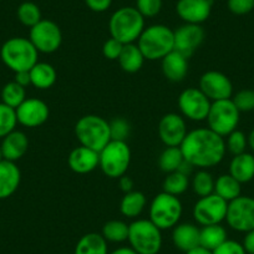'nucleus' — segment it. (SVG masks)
<instances>
[{"label":"nucleus","instance_id":"13","mask_svg":"<svg viewBox=\"0 0 254 254\" xmlns=\"http://www.w3.org/2000/svg\"><path fill=\"white\" fill-rule=\"evenodd\" d=\"M212 101L197 87H188L178 96V107L183 117L190 121L207 120Z\"/></svg>","mask_w":254,"mask_h":254},{"label":"nucleus","instance_id":"36","mask_svg":"<svg viewBox=\"0 0 254 254\" xmlns=\"http://www.w3.org/2000/svg\"><path fill=\"white\" fill-rule=\"evenodd\" d=\"M16 16H18V20L28 28H33L39 21L43 20L40 8L33 1L21 3L16 10Z\"/></svg>","mask_w":254,"mask_h":254},{"label":"nucleus","instance_id":"12","mask_svg":"<svg viewBox=\"0 0 254 254\" xmlns=\"http://www.w3.org/2000/svg\"><path fill=\"white\" fill-rule=\"evenodd\" d=\"M228 202L224 201L216 193L206 197H199L193 207V218L199 226L221 224L226 221Z\"/></svg>","mask_w":254,"mask_h":254},{"label":"nucleus","instance_id":"50","mask_svg":"<svg viewBox=\"0 0 254 254\" xmlns=\"http://www.w3.org/2000/svg\"><path fill=\"white\" fill-rule=\"evenodd\" d=\"M185 254H213L211 251H207V249L202 248V247H197V248L192 249V251L187 252Z\"/></svg>","mask_w":254,"mask_h":254},{"label":"nucleus","instance_id":"24","mask_svg":"<svg viewBox=\"0 0 254 254\" xmlns=\"http://www.w3.org/2000/svg\"><path fill=\"white\" fill-rule=\"evenodd\" d=\"M229 175L242 185L251 182L254 178V156L248 152L233 156L229 163Z\"/></svg>","mask_w":254,"mask_h":254},{"label":"nucleus","instance_id":"11","mask_svg":"<svg viewBox=\"0 0 254 254\" xmlns=\"http://www.w3.org/2000/svg\"><path fill=\"white\" fill-rule=\"evenodd\" d=\"M226 221L233 231L247 233L254 229V198L239 196L228 202Z\"/></svg>","mask_w":254,"mask_h":254},{"label":"nucleus","instance_id":"17","mask_svg":"<svg viewBox=\"0 0 254 254\" xmlns=\"http://www.w3.org/2000/svg\"><path fill=\"white\" fill-rule=\"evenodd\" d=\"M18 124L25 127H39L45 124L50 115L49 106L39 99H26L15 109Z\"/></svg>","mask_w":254,"mask_h":254},{"label":"nucleus","instance_id":"23","mask_svg":"<svg viewBox=\"0 0 254 254\" xmlns=\"http://www.w3.org/2000/svg\"><path fill=\"white\" fill-rule=\"evenodd\" d=\"M0 146L3 151L4 160L16 162L28 152L29 140L23 131L14 130L3 138Z\"/></svg>","mask_w":254,"mask_h":254},{"label":"nucleus","instance_id":"26","mask_svg":"<svg viewBox=\"0 0 254 254\" xmlns=\"http://www.w3.org/2000/svg\"><path fill=\"white\" fill-rule=\"evenodd\" d=\"M31 85L39 90H48L55 85L58 72L55 67L48 63H36L30 71Z\"/></svg>","mask_w":254,"mask_h":254},{"label":"nucleus","instance_id":"43","mask_svg":"<svg viewBox=\"0 0 254 254\" xmlns=\"http://www.w3.org/2000/svg\"><path fill=\"white\" fill-rule=\"evenodd\" d=\"M124 45L125 44L120 43L116 39L110 38L105 41L104 46H102V54L107 60H119Z\"/></svg>","mask_w":254,"mask_h":254},{"label":"nucleus","instance_id":"29","mask_svg":"<svg viewBox=\"0 0 254 254\" xmlns=\"http://www.w3.org/2000/svg\"><path fill=\"white\" fill-rule=\"evenodd\" d=\"M74 254H109L107 241L94 232L85 234L77 242Z\"/></svg>","mask_w":254,"mask_h":254},{"label":"nucleus","instance_id":"21","mask_svg":"<svg viewBox=\"0 0 254 254\" xmlns=\"http://www.w3.org/2000/svg\"><path fill=\"white\" fill-rule=\"evenodd\" d=\"M163 76L172 82H181L188 74V59L178 51H171L161 60Z\"/></svg>","mask_w":254,"mask_h":254},{"label":"nucleus","instance_id":"3","mask_svg":"<svg viewBox=\"0 0 254 254\" xmlns=\"http://www.w3.org/2000/svg\"><path fill=\"white\" fill-rule=\"evenodd\" d=\"M137 46L146 60H162L175 50V33L163 24H156L145 28L137 40Z\"/></svg>","mask_w":254,"mask_h":254},{"label":"nucleus","instance_id":"52","mask_svg":"<svg viewBox=\"0 0 254 254\" xmlns=\"http://www.w3.org/2000/svg\"><path fill=\"white\" fill-rule=\"evenodd\" d=\"M4 160V157H3V151H1V146H0V162H1V161Z\"/></svg>","mask_w":254,"mask_h":254},{"label":"nucleus","instance_id":"9","mask_svg":"<svg viewBox=\"0 0 254 254\" xmlns=\"http://www.w3.org/2000/svg\"><path fill=\"white\" fill-rule=\"evenodd\" d=\"M239 120H241V112L233 104L232 99L212 102L207 116L208 128L222 137H227L229 133L237 130Z\"/></svg>","mask_w":254,"mask_h":254},{"label":"nucleus","instance_id":"51","mask_svg":"<svg viewBox=\"0 0 254 254\" xmlns=\"http://www.w3.org/2000/svg\"><path fill=\"white\" fill-rule=\"evenodd\" d=\"M248 146L254 151V128L251 131V133L248 135Z\"/></svg>","mask_w":254,"mask_h":254},{"label":"nucleus","instance_id":"5","mask_svg":"<svg viewBox=\"0 0 254 254\" xmlns=\"http://www.w3.org/2000/svg\"><path fill=\"white\" fill-rule=\"evenodd\" d=\"M75 136L81 146L100 152L111 141L110 122L97 115H85L75 125Z\"/></svg>","mask_w":254,"mask_h":254},{"label":"nucleus","instance_id":"10","mask_svg":"<svg viewBox=\"0 0 254 254\" xmlns=\"http://www.w3.org/2000/svg\"><path fill=\"white\" fill-rule=\"evenodd\" d=\"M29 40L33 43L36 50L43 54H53L59 50L63 43V33L55 21L43 20L30 28Z\"/></svg>","mask_w":254,"mask_h":254},{"label":"nucleus","instance_id":"38","mask_svg":"<svg viewBox=\"0 0 254 254\" xmlns=\"http://www.w3.org/2000/svg\"><path fill=\"white\" fill-rule=\"evenodd\" d=\"M224 141H226L227 151L233 156L246 152L248 147V136H246V133L239 130H234L233 132L229 133L227 136V140Z\"/></svg>","mask_w":254,"mask_h":254},{"label":"nucleus","instance_id":"22","mask_svg":"<svg viewBox=\"0 0 254 254\" xmlns=\"http://www.w3.org/2000/svg\"><path fill=\"white\" fill-rule=\"evenodd\" d=\"M199 232L201 228L193 223L177 224L172 231L173 246L185 253L197 248L199 247Z\"/></svg>","mask_w":254,"mask_h":254},{"label":"nucleus","instance_id":"2","mask_svg":"<svg viewBox=\"0 0 254 254\" xmlns=\"http://www.w3.org/2000/svg\"><path fill=\"white\" fill-rule=\"evenodd\" d=\"M109 30L111 38L120 43L132 44L145 30V18L135 6H122L110 18Z\"/></svg>","mask_w":254,"mask_h":254},{"label":"nucleus","instance_id":"32","mask_svg":"<svg viewBox=\"0 0 254 254\" xmlns=\"http://www.w3.org/2000/svg\"><path fill=\"white\" fill-rule=\"evenodd\" d=\"M102 237L111 243H122L128 238V224L120 219H111L102 227Z\"/></svg>","mask_w":254,"mask_h":254},{"label":"nucleus","instance_id":"27","mask_svg":"<svg viewBox=\"0 0 254 254\" xmlns=\"http://www.w3.org/2000/svg\"><path fill=\"white\" fill-rule=\"evenodd\" d=\"M147 199L140 190H131L125 193L120 203V212L127 218H137L145 209Z\"/></svg>","mask_w":254,"mask_h":254},{"label":"nucleus","instance_id":"7","mask_svg":"<svg viewBox=\"0 0 254 254\" xmlns=\"http://www.w3.org/2000/svg\"><path fill=\"white\" fill-rule=\"evenodd\" d=\"M131 163V150L126 141L111 140L99 152V167L109 178L126 175Z\"/></svg>","mask_w":254,"mask_h":254},{"label":"nucleus","instance_id":"8","mask_svg":"<svg viewBox=\"0 0 254 254\" xmlns=\"http://www.w3.org/2000/svg\"><path fill=\"white\" fill-rule=\"evenodd\" d=\"M182 203L180 198L161 192L150 204V221L161 231L176 227L182 217Z\"/></svg>","mask_w":254,"mask_h":254},{"label":"nucleus","instance_id":"30","mask_svg":"<svg viewBox=\"0 0 254 254\" xmlns=\"http://www.w3.org/2000/svg\"><path fill=\"white\" fill-rule=\"evenodd\" d=\"M214 193L224 201L231 202L242 194V183L232 177L229 173L221 175L217 180H214Z\"/></svg>","mask_w":254,"mask_h":254},{"label":"nucleus","instance_id":"31","mask_svg":"<svg viewBox=\"0 0 254 254\" xmlns=\"http://www.w3.org/2000/svg\"><path fill=\"white\" fill-rule=\"evenodd\" d=\"M183 161L185 157L180 147H166L158 157V167L165 173L176 172Z\"/></svg>","mask_w":254,"mask_h":254},{"label":"nucleus","instance_id":"40","mask_svg":"<svg viewBox=\"0 0 254 254\" xmlns=\"http://www.w3.org/2000/svg\"><path fill=\"white\" fill-rule=\"evenodd\" d=\"M131 126L128 121L122 117H117V119L112 120L110 122V135H111V140L115 141H126L130 136Z\"/></svg>","mask_w":254,"mask_h":254},{"label":"nucleus","instance_id":"16","mask_svg":"<svg viewBox=\"0 0 254 254\" xmlns=\"http://www.w3.org/2000/svg\"><path fill=\"white\" fill-rule=\"evenodd\" d=\"M175 33V50L187 59L193 55L204 41V29L198 24L185 23L173 30Z\"/></svg>","mask_w":254,"mask_h":254},{"label":"nucleus","instance_id":"46","mask_svg":"<svg viewBox=\"0 0 254 254\" xmlns=\"http://www.w3.org/2000/svg\"><path fill=\"white\" fill-rule=\"evenodd\" d=\"M242 244H243L247 254H254V229L247 232Z\"/></svg>","mask_w":254,"mask_h":254},{"label":"nucleus","instance_id":"15","mask_svg":"<svg viewBox=\"0 0 254 254\" xmlns=\"http://www.w3.org/2000/svg\"><path fill=\"white\" fill-rule=\"evenodd\" d=\"M158 136L166 147H180L187 136V125L182 115L166 114L158 122Z\"/></svg>","mask_w":254,"mask_h":254},{"label":"nucleus","instance_id":"1","mask_svg":"<svg viewBox=\"0 0 254 254\" xmlns=\"http://www.w3.org/2000/svg\"><path fill=\"white\" fill-rule=\"evenodd\" d=\"M180 148L185 160L199 170L219 165L227 152L224 137L208 127L190 131Z\"/></svg>","mask_w":254,"mask_h":254},{"label":"nucleus","instance_id":"45","mask_svg":"<svg viewBox=\"0 0 254 254\" xmlns=\"http://www.w3.org/2000/svg\"><path fill=\"white\" fill-rule=\"evenodd\" d=\"M85 4L90 10L95 11V13H104L110 9L112 0H85Z\"/></svg>","mask_w":254,"mask_h":254},{"label":"nucleus","instance_id":"4","mask_svg":"<svg viewBox=\"0 0 254 254\" xmlns=\"http://www.w3.org/2000/svg\"><path fill=\"white\" fill-rule=\"evenodd\" d=\"M0 58L11 71H30L38 63L39 51L29 39L15 36L3 44L0 49Z\"/></svg>","mask_w":254,"mask_h":254},{"label":"nucleus","instance_id":"25","mask_svg":"<svg viewBox=\"0 0 254 254\" xmlns=\"http://www.w3.org/2000/svg\"><path fill=\"white\" fill-rule=\"evenodd\" d=\"M145 56H143L142 51L137 46V44H125L124 49L121 51V55L119 58L120 67L124 70L125 72L128 74H135V72L140 71L145 63Z\"/></svg>","mask_w":254,"mask_h":254},{"label":"nucleus","instance_id":"49","mask_svg":"<svg viewBox=\"0 0 254 254\" xmlns=\"http://www.w3.org/2000/svg\"><path fill=\"white\" fill-rule=\"evenodd\" d=\"M109 254H137L131 247H120L115 251L109 252Z\"/></svg>","mask_w":254,"mask_h":254},{"label":"nucleus","instance_id":"6","mask_svg":"<svg viewBox=\"0 0 254 254\" xmlns=\"http://www.w3.org/2000/svg\"><path fill=\"white\" fill-rule=\"evenodd\" d=\"M130 247L137 254H158L162 248V233L150 219H137L128 224Z\"/></svg>","mask_w":254,"mask_h":254},{"label":"nucleus","instance_id":"42","mask_svg":"<svg viewBox=\"0 0 254 254\" xmlns=\"http://www.w3.org/2000/svg\"><path fill=\"white\" fill-rule=\"evenodd\" d=\"M227 6L234 15H247L254 9V0H227Z\"/></svg>","mask_w":254,"mask_h":254},{"label":"nucleus","instance_id":"28","mask_svg":"<svg viewBox=\"0 0 254 254\" xmlns=\"http://www.w3.org/2000/svg\"><path fill=\"white\" fill-rule=\"evenodd\" d=\"M227 239H228V234H227L226 228L221 224L204 226L199 232V247L207 249V251L213 252Z\"/></svg>","mask_w":254,"mask_h":254},{"label":"nucleus","instance_id":"33","mask_svg":"<svg viewBox=\"0 0 254 254\" xmlns=\"http://www.w3.org/2000/svg\"><path fill=\"white\" fill-rule=\"evenodd\" d=\"M190 187V178L180 171L167 173V177L163 181V192L172 196H181Z\"/></svg>","mask_w":254,"mask_h":254},{"label":"nucleus","instance_id":"18","mask_svg":"<svg viewBox=\"0 0 254 254\" xmlns=\"http://www.w3.org/2000/svg\"><path fill=\"white\" fill-rule=\"evenodd\" d=\"M213 8V0H178L176 13L187 24H198L209 18Z\"/></svg>","mask_w":254,"mask_h":254},{"label":"nucleus","instance_id":"48","mask_svg":"<svg viewBox=\"0 0 254 254\" xmlns=\"http://www.w3.org/2000/svg\"><path fill=\"white\" fill-rule=\"evenodd\" d=\"M14 81L16 84H19L20 86L26 87L28 85H31V80H30V72L29 71H19L15 72V79Z\"/></svg>","mask_w":254,"mask_h":254},{"label":"nucleus","instance_id":"41","mask_svg":"<svg viewBox=\"0 0 254 254\" xmlns=\"http://www.w3.org/2000/svg\"><path fill=\"white\" fill-rule=\"evenodd\" d=\"M136 9L143 18H153L162 9V0H136Z\"/></svg>","mask_w":254,"mask_h":254},{"label":"nucleus","instance_id":"35","mask_svg":"<svg viewBox=\"0 0 254 254\" xmlns=\"http://www.w3.org/2000/svg\"><path fill=\"white\" fill-rule=\"evenodd\" d=\"M25 100V87L20 86V85L16 84L15 81L8 82V84L3 87V90H1V102L8 105L9 107L16 109V107L20 106Z\"/></svg>","mask_w":254,"mask_h":254},{"label":"nucleus","instance_id":"19","mask_svg":"<svg viewBox=\"0 0 254 254\" xmlns=\"http://www.w3.org/2000/svg\"><path fill=\"white\" fill-rule=\"evenodd\" d=\"M67 165L75 173L86 175L99 167V152L80 145L70 152Z\"/></svg>","mask_w":254,"mask_h":254},{"label":"nucleus","instance_id":"44","mask_svg":"<svg viewBox=\"0 0 254 254\" xmlns=\"http://www.w3.org/2000/svg\"><path fill=\"white\" fill-rule=\"evenodd\" d=\"M213 254H247L243 244L239 242L233 241V239H227L226 242L217 247L213 252Z\"/></svg>","mask_w":254,"mask_h":254},{"label":"nucleus","instance_id":"20","mask_svg":"<svg viewBox=\"0 0 254 254\" xmlns=\"http://www.w3.org/2000/svg\"><path fill=\"white\" fill-rule=\"evenodd\" d=\"M21 172L15 162L3 160L0 162V199L13 196L20 186Z\"/></svg>","mask_w":254,"mask_h":254},{"label":"nucleus","instance_id":"34","mask_svg":"<svg viewBox=\"0 0 254 254\" xmlns=\"http://www.w3.org/2000/svg\"><path fill=\"white\" fill-rule=\"evenodd\" d=\"M192 190L198 197L214 193V178L207 170H198L192 178Z\"/></svg>","mask_w":254,"mask_h":254},{"label":"nucleus","instance_id":"47","mask_svg":"<svg viewBox=\"0 0 254 254\" xmlns=\"http://www.w3.org/2000/svg\"><path fill=\"white\" fill-rule=\"evenodd\" d=\"M119 185L124 193H128V192L133 190V180L131 177H128V176L124 175L122 177H120Z\"/></svg>","mask_w":254,"mask_h":254},{"label":"nucleus","instance_id":"39","mask_svg":"<svg viewBox=\"0 0 254 254\" xmlns=\"http://www.w3.org/2000/svg\"><path fill=\"white\" fill-rule=\"evenodd\" d=\"M232 101L239 110V112L254 111V90H241L232 96Z\"/></svg>","mask_w":254,"mask_h":254},{"label":"nucleus","instance_id":"37","mask_svg":"<svg viewBox=\"0 0 254 254\" xmlns=\"http://www.w3.org/2000/svg\"><path fill=\"white\" fill-rule=\"evenodd\" d=\"M16 125H18V119H16L15 109L0 102V138H4L11 131L15 130Z\"/></svg>","mask_w":254,"mask_h":254},{"label":"nucleus","instance_id":"14","mask_svg":"<svg viewBox=\"0 0 254 254\" xmlns=\"http://www.w3.org/2000/svg\"><path fill=\"white\" fill-rule=\"evenodd\" d=\"M198 89L212 102L232 99L233 96V84L231 79L226 74L217 70H209L202 75Z\"/></svg>","mask_w":254,"mask_h":254}]
</instances>
